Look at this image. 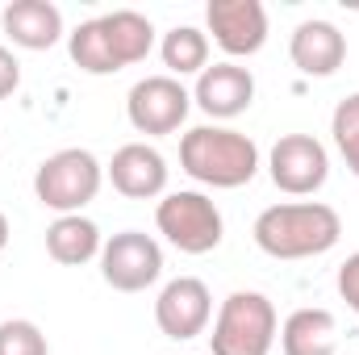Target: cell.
I'll list each match as a JSON object with an SVG mask.
<instances>
[{"label":"cell","instance_id":"obj_10","mask_svg":"<svg viewBox=\"0 0 359 355\" xmlns=\"http://www.w3.org/2000/svg\"><path fill=\"white\" fill-rule=\"evenodd\" d=\"M213 318V297H209V284L196 280V276H176L163 284L159 301H155V322L168 339L188 343L196 335H205Z\"/></svg>","mask_w":359,"mask_h":355},{"label":"cell","instance_id":"obj_24","mask_svg":"<svg viewBox=\"0 0 359 355\" xmlns=\"http://www.w3.org/2000/svg\"><path fill=\"white\" fill-rule=\"evenodd\" d=\"M8 247V217H4V209H0V251Z\"/></svg>","mask_w":359,"mask_h":355},{"label":"cell","instance_id":"obj_9","mask_svg":"<svg viewBox=\"0 0 359 355\" xmlns=\"http://www.w3.org/2000/svg\"><path fill=\"white\" fill-rule=\"evenodd\" d=\"M205 25L230 59L259 55L268 42V8L259 0H209Z\"/></svg>","mask_w":359,"mask_h":355},{"label":"cell","instance_id":"obj_15","mask_svg":"<svg viewBox=\"0 0 359 355\" xmlns=\"http://www.w3.org/2000/svg\"><path fill=\"white\" fill-rule=\"evenodd\" d=\"M280 351L284 355H339V322L330 309L305 305L292 309L280 326Z\"/></svg>","mask_w":359,"mask_h":355},{"label":"cell","instance_id":"obj_5","mask_svg":"<svg viewBox=\"0 0 359 355\" xmlns=\"http://www.w3.org/2000/svg\"><path fill=\"white\" fill-rule=\"evenodd\" d=\"M155 226L184 255H209V251L222 247V234H226L222 209L205 192H192V188L168 192L155 205Z\"/></svg>","mask_w":359,"mask_h":355},{"label":"cell","instance_id":"obj_19","mask_svg":"<svg viewBox=\"0 0 359 355\" xmlns=\"http://www.w3.org/2000/svg\"><path fill=\"white\" fill-rule=\"evenodd\" d=\"M67 51H72V63H76L80 72H88V76H113V72H121V63H117V55H113V46H109V38H104L100 17L80 21V25L67 34Z\"/></svg>","mask_w":359,"mask_h":355},{"label":"cell","instance_id":"obj_17","mask_svg":"<svg viewBox=\"0 0 359 355\" xmlns=\"http://www.w3.org/2000/svg\"><path fill=\"white\" fill-rule=\"evenodd\" d=\"M100 25H104V38H109V46H113L121 67H134V63H142L155 51V25H151V17H142L134 8L104 13Z\"/></svg>","mask_w":359,"mask_h":355},{"label":"cell","instance_id":"obj_8","mask_svg":"<svg viewBox=\"0 0 359 355\" xmlns=\"http://www.w3.org/2000/svg\"><path fill=\"white\" fill-rule=\"evenodd\" d=\"M271 184L288 196H313L330 176V155L313 134H284L268 155Z\"/></svg>","mask_w":359,"mask_h":355},{"label":"cell","instance_id":"obj_18","mask_svg":"<svg viewBox=\"0 0 359 355\" xmlns=\"http://www.w3.org/2000/svg\"><path fill=\"white\" fill-rule=\"evenodd\" d=\"M159 55H163V67L168 76H201L209 67V34H201L196 25H176L163 34L159 42Z\"/></svg>","mask_w":359,"mask_h":355},{"label":"cell","instance_id":"obj_23","mask_svg":"<svg viewBox=\"0 0 359 355\" xmlns=\"http://www.w3.org/2000/svg\"><path fill=\"white\" fill-rule=\"evenodd\" d=\"M17 88H21V63L8 46H0V100L13 96Z\"/></svg>","mask_w":359,"mask_h":355},{"label":"cell","instance_id":"obj_20","mask_svg":"<svg viewBox=\"0 0 359 355\" xmlns=\"http://www.w3.org/2000/svg\"><path fill=\"white\" fill-rule=\"evenodd\" d=\"M330 134H334V147H339V155L347 159V168L359 176V92L343 96V100L334 105Z\"/></svg>","mask_w":359,"mask_h":355},{"label":"cell","instance_id":"obj_13","mask_svg":"<svg viewBox=\"0 0 359 355\" xmlns=\"http://www.w3.org/2000/svg\"><path fill=\"white\" fill-rule=\"evenodd\" d=\"M288 59L301 76H313V80H326L343 67L347 59V38L339 25L330 21H301L288 38Z\"/></svg>","mask_w":359,"mask_h":355},{"label":"cell","instance_id":"obj_4","mask_svg":"<svg viewBox=\"0 0 359 355\" xmlns=\"http://www.w3.org/2000/svg\"><path fill=\"white\" fill-rule=\"evenodd\" d=\"M100 184H104V168L96 163V155L84 147H67L38 163L34 196L46 209H55L59 217H67V213H80L88 201H96Z\"/></svg>","mask_w":359,"mask_h":355},{"label":"cell","instance_id":"obj_14","mask_svg":"<svg viewBox=\"0 0 359 355\" xmlns=\"http://www.w3.org/2000/svg\"><path fill=\"white\" fill-rule=\"evenodd\" d=\"M0 25L21 51H50L63 38V13L50 0H13V4H4Z\"/></svg>","mask_w":359,"mask_h":355},{"label":"cell","instance_id":"obj_16","mask_svg":"<svg viewBox=\"0 0 359 355\" xmlns=\"http://www.w3.org/2000/svg\"><path fill=\"white\" fill-rule=\"evenodd\" d=\"M100 247H104V243H100L96 222L80 217V213L55 217V222L46 226V255L63 267H80V264H88V260H96Z\"/></svg>","mask_w":359,"mask_h":355},{"label":"cell","instance_id":"obj_3","mask_svg":"<svg viewBox=\"0 0 359 355\" xmlns=\"http://www.w3.org/2000/svg\"><path fill=\"white\" fill-rule=\"evenodd\" d=\"M276 335H280L276 305L255 288H238L222 301L209 347L213 355H271Z\"/></svg>","mask_w":359,"mask_h":355},{"label":"cell","instance_id":"obj_21","mask_svg":"<svg viewBox=\"0 0 359 355\" xmlns=\"http://www.w3.org/2000/svg\"><path fill=\"white\" fill-rule=\"evenodd\" d=\"M0 355H50L46 335L29 318H8L0 322Z\"/></svg>","mask_w":359,"mask_h":355},{"label":"cell","instance_id":"obj_22","mask_svg":"<svg viewBox=\"0 0 359 355\" xmlns=\"http://www.w3.org/2000/svg\"><path fill=\"white\" fill-rule=\"evenodd\" d=\"M339 297L359 314V251L355 255H347L343 267H339Z\"/></svg>","mask_w":359,"mask_h":355},{"label":"cell","instance_id":"obj_7","mask_svg":"<svg viewBox=\"0 0 359 355\" xmlns=\"http://www.w3.org/2000/svg\"><path fill=\"white\" fill-rule=\"evenodd\" d=\"M188 109H192V92L184 88L176 76H147L126 96L130 126L138 134H151V138L176 134L184 126V117H188Z\"/></svg>","mask_w":359,"mask_h":355},{"label":"cell","instance_id":"obj_1","mask_svg":"<svg viewBox=\"0 0 359 355\" xmlns=\"http://www.w3.org/2000/svg\"><path fill=\"white\" fill-rule=\"evenodd\" d=\"M251 234L255 247L271 260H313L343 239V217L322 201H288L268 205L255 217Z\"/></svg>","mask_w":359,"mask_h":355},{"label":"cell","instance_id":"obj_11","mask_svg":"<svg viewBox=\"0 0 359 355\" xmlns=\"http://www.w3.org/2000/svg\"><path fill=\"white\" fill-rule=\"evenodd\" d=\"M192 100L213 121H230V117H238V113L251 109V100H255V76L247 67H238V63H213V67H205L196 76Z\"/></svg>","mask_w":359,"mask_h":355},{"label":"cell","instance_id":"obj_6","mask_svg":"<svg viewBox=\"0 0 359 355\" xmlns=\"http://www.w3.org/2000/svg\"><path fill=\"white\" fill-rule=\"evenodd\" d=\"M100 276L117 293H142L163 276V247L142 230H121L100 247Z\"/></svg>","mask_w":359,"mask_h":355},{"label":"cell","instance_id":"obj_2","mask_svg":"<svg viewBox=\"0 0 359 355\" xmlns=\"http://www.w3.org/2000/svg\"><path fill=\"white\" fill-rule=\"evenodd\" d=\"M180 168L209 188H243L259 172V147L230 126H192L180 138Z\"/></svg>","mask_w":359,"mask_h":355},{"label":"cell","instance_id":"obj_12","mask_svg":"<svg viewBox=\"0 0 359 355\" xmlns=\"http://www.w3.org/2000/svg\"><path fill=\"white\" fill-rule=\"evenodd\" d=\"M109 180L121 196L130 201H151V196H163L168 192V159L147 147V142H126L113 151V163H109Z\"/></svg>","mask_w":359,"mask_h":355}]
</instances>
